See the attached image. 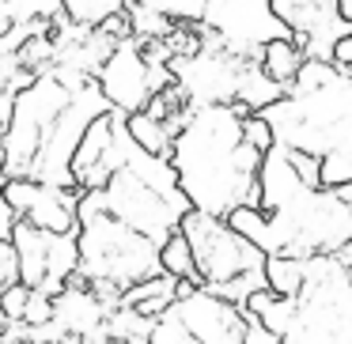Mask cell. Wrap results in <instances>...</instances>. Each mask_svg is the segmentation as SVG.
<instances>
[{
	"label": "cell",
	"mask_w": 352,
	"mask_h": 344,
	"mask_svg": "<svg viewBox=\"0 0 352 344\" xmlns=\"http://www.w3.org/2000/svg\"><path fill=\"white\" fill-rule=\"evenodd\" d=\"M243 110L208 106L193 110L175 137L178 185L197 212L228 220L235 208H261V163L265 155L246 144Z\"/></svg>",
	"instance_id": "1"
},
{
	"label": "cell",
	"mask_w": 352,
	"mask_h": 344,
	"mask_svg": "<svg viewBox=\"0 0 352 344\" xmlns=\"http://www.w3.org/2000/svg\"><path fill=\"white\" fill-rule=\"evenodd\" d=\"M261 212L273 223L276 253L288 257H337L352 242V205L329 190H307L284 148L261 163Z\"/></svg>",
	"instance_id": "2"
},
{
	"label": "cell",
	"mask_w": 352,
	"mask_h": 344,
	"mask_svg": "<svg viewBox=\"0 0 352 344\" xmlns=\"http://www.w3.org/2000/svg\"><path fill=\"white\" fill-rule=\"evenodd\" d=\"M155 276H163L160 246L114 220L102 190H87L80 197V280L129 291Z\"/></svg>",
	"instance_id": "3"
},
{
	"label": "cell",
	"mask_w": 352,
	"mask_h": 344,
	"mask_svg": "<svg viewBox=\"0 0 352 344\" xmlns=\"http://www.w3.org/2000/svg\"><path fill=\"white\" fill-rule=\"evenodd\" d=\"M276 133V144L307 155H349L352 159V76H341L326 91L288 95L265 114Z\"/></svg>",
	"instance_id": "4"
},
{
	"label": "cell",
	"mask_w": 352,
	"mask_h": 344,
	"mask_svg": "<svg viewBox=\"0 0 352 344\" xmlns=\"http://www.w3.org/2000/svg\"><path fill=\"white\" fill-rule=\"evenodd\" d=\"M182 235L193 246L205 291H212V295L231 303L239 284H269L265 280L269 253L258 250L254 242H246L239 231H231L228 220H216V216H205L193 208L182 220Z\"/></svg>",
	"instance_id": "5"
},
{
	"label": "cell",
	"mask_w": 352,
	"mask_h": 344,
	"mask_svg": "<svg viewBox=\"0 0 352 344\" xmlns=\"http://www.w3.org/2000/svg\"><path fill=\"white\" fill-rule=\"evenodd\" d=\"M284 344H352V268L337 257L307 261V288Z\"/></svg>",
	"instance_id": "6"
},
{
	"label": "cell",
	"mask_w": 352,
	"mask_h": 344,
	"mask_svg": "<svg viewBox=\"0 0 352 344\" xmlns=\"http://www.w3.org/2000/svg\"><path fill=\"white\" fill-rule=\"evenodd\" d=\"M12 246L19 253V273L31 291L57 299L80 280V231L72 235H54V231L16 223Z\"/></svg>",
	"instance_id": "7"
},
{
	"label": "cell",
	"mask_w": 352,
	"mask_h": 344,
	"mask_svg": "<svg viewBox=\"0 0 352 344\" xmlns=\"http://www.w3.org/2000/svg\"><path fill=\"white\" fill-rule=\"evenodd\" d=\"M102 99L110 102V110L118 114H140L148 110V102L160 91L175 87V72L170 69H152L144 57V42L133 34V38L118 42V49L110 54V61L102 65V72L95 76Z\"/></svg>",
	"instance_id": "8"
},
{
	"label": "cell",
	"mask_w": 352,
	"mask_h": 344,
	"mask_svg": "<svg viewBox=\"0 0 352 344\" xmlns=\"http://www.w3.org/2000/svg\"><path fill=\"white\" fill-rule=\"evenodd\" d=\"M102 193H107L110 216L122 220L125 227H133L137 235L152 238L160 250H163V242H167L170 235L182 231L186 212H193L190 205H178V200L155 193L152 185H144L137 174H129V170H118Z\"/></svg>",
	"instance_id": "9"
},
{
	"label": "cell",
	"mask_w": 352,
	"mask_h": 344,
	"mask_svg": "<svg viewBox=\"0 0 352 344\" xmlns=\"http://www.w3.org/2000/svg\"><path fill=\"white\" fill-rule=\"evenodd\" d=\"M243 57L235 54H197V57H178L170 65L178 91L186 95L190 110H208V106H235L239 95V76H243Z\"/></svg>",
	"instance_id": "10"
},
{
	"label": "cell",
	"mask_w": 352,
	"mask_h": 344,
	"mask_svg": "<svg viewBox=\"0 0 352 344\" xmlns=\"http://www.w3.org/2000/svg\"><path fill=\"white\" fill-rule=\"evenodd\" d=\"M80 190H57V185H42L31 178H8L4 185V200L16 212L19 223L54 231V235H72L80 231Z\"/></svg>",
	"instance_id": "11"
},
{
	"label": "cell",
	"mask_w": 352,
	"mask_h": 344,
	"mask_svg": "<svg viewBox=\"0 0 352 344\" xmlns=\"http://www.w3.org/2000/svg\"><path fill=\"white\" fill-rule=\"evenodd\" d=\"M273 16L296 34V46L314 61H333V49L352 31L341 19L337 0H269Z\"/></svg>",
	"instance_id": "12"
},
{
	"label": "cell",
	"mask_w": 352,
	"mask_h": 344,
	"mask_svg": "<svg viewBox=\"0 0 352 344\" xmlns=\"http://www.w3.org/2000/svg\"><path fill=\"white\" fill-rule=\"evenodd\" d=\"M167 314L182 321L201 344H246V329H250L246 306H235L205 288L193 291L190 299H178Z\"/></svg>",
	"instance_id": "13"
},
{
	"label": "cell",
	"mask_w": 352,
	"mask_h": 344,
	"mask_svg": "<svg viewBox=\"0 0 352 344\" xmlns=\"http://www.w3.org/2000/svg\"><path fill=\"white\" fill-rule=\"evenodd\" d=\"M118 122H122V114H118V110H107V114H99L91 122V129L84 133L80 152H76V159H72V174H76V182L107 163L110 148H114V140H118Z\"/></svg>",
	"instance_id": "14"
},
{
	"label": "cell",
	"mask_w": 352,
	"mask_h": 344,
	"mask_svg": "<svg viewBox=\"0 0 352 344\" xmlns=\"http://www.w3.org/2000/svg\"><path fill=\"white\" fill-rule=\"evenodd\" d=\"M288 99V87H280L276 80L265 76L258 61H246L243 65V76H239V95H235V106L243 114H265L269 106Z\"/></svg>",
	"instance_id": "15"
},
{
	"label": "cell",
	"mask_w": 352,
	"mask_h": 344,
	"mask_svg": "<svg viewBox=\"0 0 352 344\" xmlns=\"http://www.w3.org/2000/svg\"><path fill=\"white\" fill-rule=\"evenodd\" d=\"M175 303H178V280H175V276H167V273L155 276V280L137 284V288H129L122 295V306L137 310L140 318H148V321H160ZM122 306H118V310H122Z\"/></svg>",
	"instance_id": "16"
},
{
	"label": "cell",
	"mask_w": 352,
	"mask_h": 344,
	"mask_svg": "<svg viewBox=\"0 0 352 344\" xmlns=\"http://www.w3.org/2000/svg\"><path fill=\"white\" fill-rule=\"evenodd\" d=\"M261 69H265L269 80H276L280 87H292L299 76V69L307 65V54L296 46V38H280V42H269L261 49Z\"/></svg>",
	"instance_id": "17"
},
{
	"label": "cell",
	"mask_w": 352,
	"mask_h": 344,
	"mask_svg": "<svg viewBox=\"0 0 352 344\" xmlns=\"http://www.w3.org/2000/svg\"><path fill=\"white\" fill-rule=\"evenodd\" d=\"M125 129H129L133 144L144 148V152L155 155V159H170V155H175V133H170L163 122L148 117L144 110H140V114H129V117H125Z\"/></svg>",
	"instance_id": "18"
},
{
	"label": "cell",
	"mask_w": 352,
	"mask_h": 344,
	"mask_svg": "<svg viewBox=\"0 0 352 344\" xmlns=\"http://www.w3.org/2000/svg\"><path fill=\"white\" fill-rule=\"evenodd\" d=\"M265 280H269V291H276L284 299H299L307 288V261L276 253V257L265 261Z\"/></svg>",
	"instance_id": "19"
},
{
	"label": "cell",
	"mask_w": 352,
	"mask_h": 344,
	"mask_svg": "<svg viewBox=\"0 0 352 344\" xmlns=\"http://www.w3.org/2000/svg\"><path fill=\"white\" fill-rule=\"evenodd\" d=\"M125 8H129V0H61L65 19L84 31H99L107 19L125 16Z\"/></svg>",
	"instance_id": "20"
},
{
	"label": "cell",
	"mask_w": 352,
	"mask_h": 344,
	"mask_svg": "<svg viewBox=\"0 0 352 344\" xmlns=\"http://www.w3.org/2000/svg\"><path fill=\"white\" fill-rule=\"evenodd\" d=\"M228 227H231V231H239V235H243L246 242H254L258 250H265L269 257L276 253L273 223H269V216L261 212V208H235V212L228 216Z\"/></svg>",
	"instance_id": "21"
},
{
	"label": "cell",
	"mask_w": 352,
	"mask_h": 344,
	"mask_svg": "<svg viewBox=\"0 0 352 344\" xmlns=\"http://www.w3.org/2000/svg\"><path fill=\"white\" fill-rule=\"evenodd\" d=\"M160 261H163V273H167V276H175V280H193V284H201L197 257H193V246H190V238H186L182 231H178V235H170L167 242H163ZM201 288H205V284H201Z\"/></svg>",
	"instance_id": "22"
},
{
	"label": "cell",
	"mask_w": 352,
	"mask_h": 344,
	"mask_svg": "<svg viewBox=\"0 0 352 344\" xmlns=\"http://www.w3.org/2000/svg\"><path fill=\"white\" fill-rule=\"evenodd\" d=\"M344 72L337 69L333 61H314V57H307V65L299 69V76H296V84L288 87V95H314V91H326L329 84H337Z\"/></svg>",
	"instance_id": "23"
},
{
	"label": "cell",
	"mask_w": 352,
	"mask_h": 344,
	"mask_svg": "<svg viewBox=\"0 0 352 344\" xmlns=\"http://www.w3.org/2000/svg\"><path fill=\"white\" fill-rule=\"evenodd\" d=\"M144 4L170 19H178V23H201L208 8V0H144Z\"/></svg>",
	"instance_id": "24"
},
{
	"label": "cell",
	"mask_w": 352,
	"mask_h": 344,
	"mask_svg": "<svg viewBox=\"0 0 352 344\" xmlns=\"http://www.w3.org/2000/svg\"><path fill=\"white\" fill-rule=\"evenodd\" d=\"M148 344H201V341H197V336H193L178 318L163 314V318L152 325V336H148Z\"/></svg>",
	"instance_id": "25"
},
{
	"label": "cell",
	"mask_w": 352,
	"mask_h": 344,
	"mask_svg": "<svg viewBox=\"0 0 352 344\" xmlns=\"http://www.w3.org/2000/svg\"><path fill=\"white\" fill-rule=\"evenodd\" d=\"M243 133H246V144H254L261 155H269L276 148V133H273V125H269L261 114H246L243 117Z\"/></svg>",
	"instance_id": "26"
},
{
	"label": "cell",
	"mask_w": 352,
	"mask_h": 344,
	"mask_svg": "<svg viewBox=\"0 0 352 344\" xmlns=\"http://www.w3.org/2000/svg\"><path fill=\"white\" fill-rule=\"evenodd\" d=\"M280 148V144H276ZM288 152V163L292 170L299 174V182L307 185V190H322V159L318 155H307V152H292V148H284Z\"/></svg>",
	"instance_id": "27"
},
{
	"label": "cell",
	"mask_w": 352,
	"mask_h": 344,
	"mask_svg": "<svg viewBox=\"0 0 352 344\" xmlns=\"http://www.w3.org/2000/svg\"><path fill=\"white\" fill-rule=\"evenodd\" d=\"M34 291L27 288V284H16V288H8L4 295H0V310H4V318L12 321V325H23L27 318V303H31Z\"/></svg>",
	"instance_id": "28"
},
{
	"label": "cell",
	"mask_w": 352,
	"mask_h": 344,
	"mask_svg": "<svg viewBox=\"0 0 352 344\" xmlns=\"http://www.w3.org/2000/svg\"><path fill=\"white\" fill-rule=\"evenodd\" d=\"M16 284H23V273H19V253L8 238V242H0V295Z\"/></svg>",
	"instance_id": "29"
},
{
	"label": "cell",
	"mask_w": 352,
	"mask_h": 344,
	"mask_svg": "<svg viewBox=\"0 0 352 344\" xmlns=\"http://www.w3.org/2000/svg\"><path fill=\"white\" fill-rule=\"evenodd\" d=\"M23 325H31V329H46V325H54V299L42 295V291H34L31 303H27V318H23Z\"/></svg>",
	"instance_id": "30"
},
{
	"label": "cell",
	"mask_w": 352,
	"mask_h": 344,
	"mask_svg": "<svg viewBox=\"0 0 352 344\" xmlns=\"http://www.w3.org/2000/svg\"><path fill=\"white\" fill-rule=\"evenodd\" d=\"M4 185H8V167H4V148H0V242H8L19 223L16 212L8 208V200H4Z\"/></svg>",
	"instance_id": "31"
},
{
	"label": "cell",
	"mask_w": 352,
	"mask_h": 344,
	"mask_svg": "<svg viewBox=\"0 0 352 344\" xmlns=\"http://www.w3.org/2000/svg\"><path fill=\"white\" fill-rule=\"evenodd\" d=\"M333 65L344 72V76H352V31L344 34L341 42H337V49H333Z\"/></svg>",
	"instance_id": "32"
},
{
	"label": "cell",
	"mask_w": 352,
	"mask_h": 344,
	"mask_svg": "<svg viewBox=\"0 0 352 344\" xmlns=\"http://www.w3.org/2000/svg\"><path fill=\"white\" fill-rule=\"evenodd\" d=\"M337 8H341V19L352 27V0H337Z\"/></svg>",
	"instance_id": "33"
},
{
	"label": "cell",
	"mask_w": 352,
	"mask_h": 344,
	"mask_svg": "<svg viewBox=\"0 0 352 344\" xmlns=\"http://www.w3.org/2000/svg\"><path fill=\"white\" fill-rule=\"evenodd\" d=\"M337 261H341V265H349V268H352V242H349V246H344V250H341V253H337Z\"/></svg>",
	"instance_id": "34"
}]
</instances>
